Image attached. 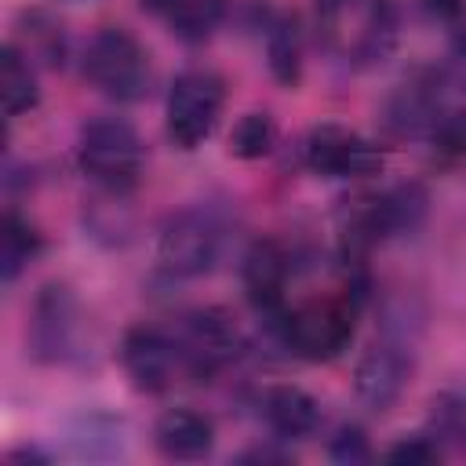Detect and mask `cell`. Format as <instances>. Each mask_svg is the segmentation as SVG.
Segmentation results:
<instances>
[{
	"mask_svg": "<svg viewBox=\"0 0 466 466\" xmlns=\"http://www.w3.org/2000/svg\"><path fill=\"white\" fill-rule=\"evenodd\" d=\"M433 87H437L433 80H404L386 98V127L393 135H426L437 113L444 109Z\"/></svg>",
	"mask_w": 466,
	"mask_h": 466,
	"instance_id": "9a60e30c",
	"label": "cell"
},
{
	"mask_svg": "<svg viewBox=\"0 0 466 466\" xmlns=\"http://www.w3.org/2000/svg\"><path fill=\"white\" fill-rule=\"evenodd\" d=\"M331 459L339 462H368L371 459V448H368V437L357 430V426H342L335 437H331Z\"/></svg>",
	"mask_w": 466,
	"mask_h": 466,
	"instance_id": "603a6c76",
	"label": "cell"
},
{
	"mask_svg": "<svg viewBox=\"0 0 466 466\" xmlns=\"http://www.w3.org/2000/svg\"><path fill=\"white\" fill-rule=\"evenodd\" d=\"M120 364L127 379L146 393H164L178 379H189L182 342L175 331L164 328H131L120 342Z\"/></svg>",
	"mask_w": 466,
	"mask_h": 466,
	"instance_id": "8992f818",
	"label": "cell"
},
{
	"mask_svg": "<svg viewBox=\"0 0 466 466\" xmlns=\"http://www.w3.org/2000/svg\"><path fill=\"white\" fill-rule=\"evenodd\" d=\"M175 335L182 342L189 379H208L229 357H237V328L222 309H197V313L182 317Z\"/></svg>",
	"mask_w": 466,
	"mask_h": 466,
	"instance_id": "9c48e42d",
	"label": "cell"
},
{
	"mask_svg": "<svg viewBox=\"0 0 466 466\" xmlns=\"http://www.w3.org/2000/svg\"><path fill=\"white\" fill-rule=\"evenodd\" d=\"M408 371H411V360L404 357V346L400 342H375L360 364H357V393L364 404H371V411H386L404 382H408Z\"/></svg>",
	"mask_w": 466,
	"mask_h": 466,
	"instance_id": "30bf717a",
	"label": "cell"
},
{
	"mask_svg": "<svg viewBox=\"0 0 466 466\" xmlns=\"http://www.w3.org/2000/svg\"><path fill=\"white\" fill-rule=\"evenodd\" d=\"M448 80H451L459 91H466V33H459L455 44H451V55H448Z\"/></svg>",
	"mask_w": 466,
	"mask_h": 466,
	"instance_id": "cb8c5ba5",
	"label": "cell"
},
{
	"mask_svg": "<svg viewBox=\"0 0 466 466\" xmlns=\"http://www.w3.org/2000/svg\"><path fill=\"white\" fill-rule=\"evenodd\" d=\"M430 7L437 15H459L462 11V0H430Z\"/></svg>",
	"mask_w": 466,
	"mask_h": 466,
	"instance_id": "d4e9b609",
	"label": "cell"
},
{
	"mask_svg": "<svg viewBox=\"0 0 466 466\" xmlns=\"http://www.w3.org/2000/svg\"><path fill=\"white\" fill-rule=\"evenodd\" d=\"M426 138H430L433 149L444 153V157H466V109L444 106V109L437 113V120L430 124Z\"/></svg>",
	"mask_w": 466,
	"mask_h": 466,
	"instance_id": "ffe728a7",
	"label": "cell"
},
{
	"mask_svg": "<svg viewBox=\"0 0 466 466\" xmlns=\"http://www.w3.org/2000/svg\"><path fill=\"white\" fill-rule=\"evenodd\" d=\"M153 444L160 448V455L178 459V462H197L211 451L215 444V426L211 419H204L200 411L189 408H171L157 419L153 426Z\"/></svg>",
	"mask_w": 466,
	"mask_h": 466,
	"instance_id": "4fadbf2b",
	"label": "cell"
},
{
	"mask_svg": "<svg viewBox=\"0 0 466 466\" xmlns=\"http://www.w3.org/2000/svg\"><path fill=\"white\" fill-rule=\"evenodd\" d=\"M269 66L277 73V80L295 84L299 80V29L295 22H280L269 33Z\"/></svg>",
	"mask_w": 466,
	"mask_h": 466,
	"instance_id": "44dd1931",
	"label": "cell"
},
{
	"mask_svg": "<svg viewBox=\"0 0 466 466\" xmlns=\"http://www.w3.org/2000/svg\"><path fill=\"white\" fill-rule=\"evenodd\" d=\"M262 415L277 437H309L320 426V404L299 386H277L262 400Z\"/></svg>",
	"mask_w": 466,
	"mask_h": 466,
	"instance_id": "2e32d148",
	"label": "cell"
},
{
	"mask_svg": "<svg viewBox=\"0 0 466 466\" xmlns=\"http://www.w3.org/2000/svg\"><path fill=\"white\" fill-rule=\"evenodd\" d=\"M76 164L80 171L102 186L113 197H124L138 186L142 178V164H146V149L138 131L127 120L116 116H98L80 131L76 142Z\"/></svg>",
	"mask_w": 466,
	"mask_h": 466,
	"instance_id": "7a4b0ae2",
	"label": "cell"
},
{
	"mask_svg": "<svg viewBox=\"0 0 466 466\" xmlns=\"http://www.w3.org/2000/svg\"><path fill=\"white\" fill-rule=\"evenodd\" d=\"M76 331V299L62 284H47L33 306V350L44 360H62L73 353Z\"/></svg>",
	"mask_w": 466,
	"mask_h": 466,
	"instance_id": "8fae6325",
	"label": "cell"
},
{
	"mask_svg": "<svg viewBox=\"0 0 466 466\" xmlns=\"http://www.w3.org/2000/svg\"><path fill=\"white\" fill-rule=\"evenodd\" d=\"M0 98H4V113L7 116H22L36 106L40 87H36V73L25 51L18 47H4L0 51Z\"/></svg>",
	"mask_w": 466,
	"mask_h": 466,
	"instance_id": "e0dca14e",
	"label": "cell"
},
{
	"mask_svg": "<svg viewBox=\"0 0 466 466\" xmlns=\"http://www.w3.org/2000/svg\"><path fill=\"white\" fill-rule=\"evenodd\" d=\"M320 36L335 58L371 66L397 44V11L390 0H328L320 4Z\"/></svg>",
	"mask_w": 466,
	"mask_h": 466,
	"instance_id": "6da1fadb",
	"label": "cell"
},
{
	"mask_svg": "<svg viewBox=\"0 0 466 466\" xmlns=\"http://www.w3.org/2000/svg\"><path fill=\"white\" fill-rule=\"evenodd\" d=\"M244 291L258 313H277L284 306L288 288V255L277 240H255L240 266Z\"/></svg>",
	"mask_w": 466,
	"mask_h": 466,
	"instance_id": "7c38bea8",
	"label": "cell"
},
{
	"mask_svg": "<svg viewBox=\"0 0 466 466\" xmlns=\"http://www.w3.org/2000/svg\"><path fill=\"white\" fill-rule=\"evenodd\" d=\"M84 73L113 102H138L153 87L149 51L120 25H106L91 36L84 55Z\"/></svg>",
	"mask_w": 466,
	"mask_h": 466,
	"instance_id": "3957f363",
	"label": "cell"
},
{
	"mask_svg": "<svg viewBox=\"0 0 466 466\" xmlns=\"http://www.w3.org/2000/svg\"><path fill=\"white\" fill-rule=\"evenodd\" d=\"M273 138H277V127L266 113H248L237 120L233 135H229V153L233 157H244V160H255V157H266L273 149Z\"/></svg>",
	"mask_w": 466,
	"mask_h": 466,
	"instance_id": "d6986e66",
	"label": "cell"
},
{
	"mask_svg": "<svg viewBox=\"0 0 466 466\" xmlns=\"http://www.w3.org/2000/svg\"><path fill=\"white\" fill-rule=\"evenodd\" d=\"M40 248H44L40 233H36L22 215L7 211V215H4V233H0V269H4V280L11 284V280L40 255Z\"/></svg>",
	"mask_w": 466,
	"mask_h": 466,
	"instance_id": "ac0fdd59",
	"label": "cell"
},
{
	"mask_svg": "<svg viewBox=\"0 0 466 466\" xmlns=\"http://www.w3.org/2000/svg\"><path fill=\"white\" fill-rule=\"evenodd\" d=\"M226 84L211 69H186L167 91V138L178 149H197L218 127Z\"/></svg>",
	"mask_w": 466,
	"mask_h": 466,
	"instance_id": "277c9868",
	"label": "cell"
},
{
	"mask_svg": "<svg viewBox=\"0 0 466 466\" xmlns=\"http://www.w3.org/2000/svg\"><path fill=\"white\" fill-rule=\"evenodd\" d=\"M353 339V306L346 299H313L280 317V342L302 360H331Z\"/></svg>",
	"mask_w": 466,
	"mask_h": 466,
	"instance_id": "5b68a950",
	"label": "cell"
},
{
	"mask_svg": "<svg viewBox=\"0 0 466 466\" xmlns=\"http://www.w3.org/2000/svg\"><path fill=\"white\" fill-rule=\"evenodd\" d=\"M218 222L208 211H182L175 215L164 233H160V248H157V262L164 273L171 277H200L215 266L218 258Z\"/></svg>",
	"mask_w": 466,
	"mask_h": 466,
	"instance_id": "52a82bcc",
	"label": "cell"
},
{
	"mask_svg": "<svg viewBox=\"0 0 466 466\" xmlns=\"http://www.w3.org/2000/svg\"><path fill=\"white\" fill-rule=\"evenodd\" d=\"M302 157H306L309 171L328 175V178H364V175H379L382 171L379 146L360 138L350 127H339V124L313 127L306 135Z\"/></svg>",
	"mask_w": 466,
	"mask_h": 466,
	"instance_id": "ba28073f",
	"label": "cell"
},
{
	"mask_svg": "<svg viewBox=\"0 0 466 466\" xmlns=\"http://www.w3.org/2000/svg\"><path fill=\"white\" fill-rule=\"evenodd\" d=\"M142 11L164 22V29L175 33L178 40L200 44L218 29L226 15V0H142Z\"/></svg>",
	"mask_w": 466,
	"mask_h": 466,
	"instance_id": "5bb4252c",
	"label": "cell"
},
{
	"mask_svg": "<svg viewBox=\"0 0 466 466\" xmlns=\"http://www.w3.org/2000/svg\"><path fill=\"white\" fill-rule=\"evenodd\" d=\"M320 4H328V0H320Z\"/></svg>",
	"mask_w": 466,
	"mask_h": 466,
	"instance_id": "484cf974",
	"label": "cell"
},
{
	"mask_svg": "<svg viewBox=\"0 0 466 466\" xmlns=\"http://www.w3.org/2000/svg\"><path fill=\"white\" fill-rule=\"evenodd\" d=\"M382 459H386V462H400V466H430V462L441 459V448H437L430 437H411V441L393 444Z\"/></svg>",
	"mask_w": 466,
	"mask_h": 466,
	"instance_id": "7402d4cb",
	"label": "cell"
}]
</instances>
